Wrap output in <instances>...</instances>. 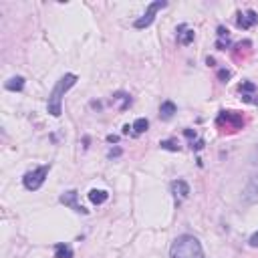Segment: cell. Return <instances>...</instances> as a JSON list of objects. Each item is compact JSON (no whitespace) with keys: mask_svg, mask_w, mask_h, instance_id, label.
Instances as JSON below:
<instances>
[{"mask_svg":"<svg viewBox=\"0 0 258 258\" xmlns=\"http://www.w3.org/2000/svg\"><path fill=\"white\" fill-rule=\"evenodd\" d=\"M77 81H79V77L75 73H67L56 81V85L52 87V91L48 95V101H46V109H48V113L52 117H60V113H62V97L67 95L69 89H73L77 85Z\"/></svg>","mask_w":258,"mask_h":258,"instance_id":"6da1fadb","label":"cell"},{"mask_svg":"<svg viewBox=\"0 0 258 258\" xmlns=\"http://www.w3.org/2000/svg\"><path fill=\"white\" fill-rule=\"evenodd\" d=\"M169 258H206L202 242L191 234H181L169 248Z\"/></svg>","mask_w":258,"mask_h":258,"instance_id":"7a4b0ae2","label":"cell"},{"mask_svg":"<svg viewBox=\"0 0 258 258\" xmlns=\"http://www.w3.org/2000/svg\"><path fill=\"white\" fill-rule=\"evenodd\" d=\"M216 125L222 131H238L244 127V117L238 111H220L216 117Z\"/></svg>","mask_w":258,"mask_h":258,"instance_id":"3957f363","label":"cell"},{"mask_svg":"<svg viewBox=\"0 0 258 258\" xmlns=\"http://www.w3.org/2000/svg\"><path fill=\"white\" fill-rule=\"evenodd\" d=\"M48 171H50V165H38V167H34V169H30V171H26V173H24V177H22L24 187H26L28 191H36V189L46 181Z\"/></svg>","mask_w":258,"mask_h":258,"instance_id":"277c9868","label":"cell"},{"mask_svg":"<svg viewBox=\"0 0 258 258\" xmlns=\"http://www.w3.org/2000/svg\"><path fill=\"white\" fill-rule=\"evenodd\" d=\"M167 6V2L165 0H153L149 6H147V10H145V14L143 16H139L135 22H133V26L137 28V30H141V28H147L153 20H155V14L161 10V8H165Z\"/></svg>","mask_w":258,"mask_h":258,"instance_id":"5b68a950","label":"cell"},{"mask_svg":"<svg viewBox=\"0 0 258 258\" xmlns=\"http://www.w3.org/2000/svg\"><path fill=\"white\" fill-rule=\"evenodd\" d=\"M77 198H79V191H77V189H69V191H64V194L58 198V202H60V204H64L67 208H71L73 212L87 216V214H89V210H87V208H83V206L77 202Z\"/></svg>","mask_w":258,"mask_h":258,"instance_id":"8992f818","label":"cell"},{"mask_svg":"<svg viewBox=\"0 0 258 258\" xmlns=\"http://www.w3.org/2000/svg\"><path fill=\"white\" fill-rule=\"evenodd\" d=\"M242 200H244V204H256L258 202V173L248 179L246 187L242 189Z\"/></svg>","mask_w":258,"mask_h":258,"instance_id":"52a82bcc","label":"cell"},{"mask_svg":"<svg viewBox=\"0 0 258 258\" xmlns=\"http://www.w3.org/2000/svg\"><path fill=\"white\" fill-rule=\"evenodd\" d=\"M256 22H258V14H256L254 10H246L244 14L240 12V14H238V18H236V26H238V28H242V30L252 28Z\"/></svg>","mask_w":258,"mask_h":258,"instance_id":"ba28073f","label":"cell"},{"mask_svg":"<svg viewBox=\"0 0 258 258\" xmlns=\"http://www.w3.org/2000/svg\"><path fill=\"white\" fill-rule=\"evenodd\" d=\"M169 187H171V194H173V198H175L177 202H181V200H185V198L189 196V185H187V181H183V179H173Z\"/></svg>","mask_w":258,"mask_h":258,"instance_id":"9c48e42d","label":"cell"},{"mask_svg":"<svg viewBox=\"0 0 258 258\" xmlns=\"http://www.w3.org/2000/svg\"><path fill=\"white\" fill-rule=\"evenodd\" d=\"M177 30H179V32H177V42H179V44H189V42L194 40V36H196V32H194L191 28H187L185 24H181Z\"/></svg>","mask_w":258,"mask_h":258,"instance_id":"30bf717a","label":"cell"},{"mask_svg":"<svg viewBox=\"0 0 258 258\" xmlns=\"http://www.w3.org/2000/svg\"><path fill=\"white\" fill-rule=\"evenodd\" d=\"M175 111H177V107H175L173 101H163L161 107H159V117L167 121V119H171L175 115Z\"/></svg>","mask_w":258,"mask_h":258,"instance_id":"8fae6325","label":"cell"},{"mask_svg":"<svg viewBox=\"0 0 258 258\" xmlns=\"http://www.w3.org/2000/svg\"><path fill=\"white\" fill-rule=\"evenodd\" d=\"M73 256H75V252L69 244H64V242L54 244V258H73Z\"/></svg>","mask_w":258,"mask_h":258,"instance_id":"7c38bea8","label":"cell"},{"mask_svg":"<svg viewBox=\"0 0 258 258\" xmlns=\"http://www.w3.org/2000/svg\"><path fill=\"white\" fill-rule=\"evenodd\" d=\"M89 200H91V204L101 206V204H105V202L109 200V194H107L105 189H91V191H89Z\"/></svg>","mask_w":258,"mask_h":258,"instance_id":"4fadbf2b","label":"cell"},{"mask_svg":"<svg viewBox=\"0 0 258 258\" xmlns=\"http://www.w3.org/2000/svg\"><path fill=\"white\" fill-rule=\"evenodd\" d=\"M4 87H6L8 91H22V89H24V77H20V75L10 77V79L4 83Z\"/></svg>","mask_w":258,"mask_h":258,"instance_id":"5bb4252c","label":"cell"},{"mask_svg":"<svg viewBox=\"0 0 258 258\" xmlns=\"http://www.w3.org/2000/svg\"><path fill=\"white\" fill-rule=\"evenodd\" d=\"M147 127H149V121H147L145 117L135 119V121H133V125H131L133 135H141V133H145V131H147Z\"/></svg>","mask_w":258,"mask_h":258,"instance_id":"9a60e30c","label":"cell"},{"mask_svg":"<svg viewBox=\"0 0 258 258\" xmlns=\"http://www.w3.org/2000/svg\"><path fill=\"white\" fill-rule=\"evenodd\" d=\"M113 101H119V103H121V105H119V111H125V109L131 105V97H129L127 93H123V91L115 93V95H113Z\"/></svg>","mask_w":258,"mask_h":258,"instance_id":"2e32d148","label":"cell"},{"mask_svg":"<svg viewBox=\"0 0 258 258\" xmlns=\"http://www.w3.org/2000/svg\"><path fill=\"white\" fill-rule=\"evenodd\" d=\"M159 145H161V149H167V151H179V145H177L173 139H165V141H161Z\"/></svg>","mask_w":258,"mask_h":258,"instance_id":"e0dca14e","label":"cell"},{"mask_svg":"<svg viewBox=\"0 0 258 258\" xmlns=\"http://www.w3.org/2000/svg\"><path fill=\"white\" fill-rule=\"evenodd\" d=\"M238 91H240L242 95H248V93H254V91H256V85H254V83H248V81H246V83H242V85L238 87Z\"/></svg>","mask_w":258,"mask_h":258,"instance_id":"ac0fdd59","label":"cell"},{"mask_svg":"<svg viewBox=\"0 0 258 258\" xmlns=\"http://www.w3.org/2000/svg\"><path fill=\"white\" fill-rule=\"evenodd\" d=\"M230 77H232V73H230L228 69H220V71H218V79H220V81H224V83H226Z\"/></svg>","mask_w":258,"mask_h":258,"instance_id":"d6986e66","label":"cell"},{"mask_svg":"<svg viewBox=\"0 0 258 258\" xmlns=\"http://www.w3.org/2000/svg\"><path fill=\"white\" fill-rule=\"evenodd\" d=\"M248 244H250L252 248H258V230H256V232H254V234L250 236V240H248Z\"/></svg>","mask_w":258,"mask_h":258,"instance_id":"ffe728a7","label":"cell"},{"mask_svg":"<svg viewBox=\"0 0 258 258\" xmlns=\"http://www.w3.org/2000/svg\"><path fill=\"white\" fill-rule=\"evenodd\" d=\"M250 163H252V165H258V145H256L254 151L250 153Z\"/></svg>","mask_w":258,"mask_h":258,"instance_id":"44dd1931","label":"cell"},{"mask_svg":"<svg viewBox=\"0 0 258 258\" xmlns=\"http://www.w3.org/2000/svg\"><path fill=\"white\" fill-rule=\"evenodd\" d=\"M189 147H191V149H196V151H198V149H202V147H204V139H198L196 143L191 141V143H189Z\"/></svg>","mask_w":258,"mask_h":258,"instance_id":"7402d4cb","label":"cell"},{"mask_svg":"<svg viewBox=\"0 0 258 258\" xmlns=\"http://www.w3.org/2000/svg\"><path fill=\"white\" fill-rule=\"evenodd\" d=\"M119 155H121V149L119 147H115V149L109 151V157H119Z\"/></svg>","mask_w":258,"mask_h":258,"instance_id":"603a6c76","label":"cell"},{"mask_svg":"<svg viewBox=\"0 0 258 258\" xmlns=\"http://www.w3.org/2000/svg\"><path fill=\"white\" fill-rule=\"evenodd\" d=\"M107 141H109V143H117L119 137H117V135H107Z\"/></svg>","mask_w":258,"mask_h":258,"instance_id":"cb8c5ba5","label":"cell"}]
</instances>
